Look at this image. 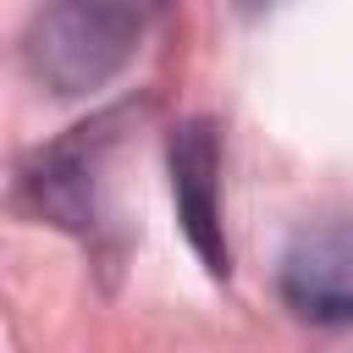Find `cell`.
Here are the masks:
<instances>
[{"instance_id": "6da1fadb", "label": "cell", "mask_w": 353, "mask_h": 353, "mask_svg": "<svg viewBox=\"0 0 353 353\" xmlns=\"http://www.w3.org/2000/svg\"><path fill=\"white\" fill-rule=\"evenodd\" d=\"M138 121H143V105H110L77 121L72 132H61L55 143L33 149L28 165L17 171V199L39 221L72 232L105 265L121 259V226L110 210V165L138 132Z\"/></svg>"}, {"instance_id": "7a4b0ae2", "label": "cell", "mask_w": 353, "mask_h": 353, "mask_svg": "<svg viewBox=\"0 0 353 353\" xmlns=\"http://www.w3.org/2000/svg\"><path fill=\"white\" fill-rule=\"evenodd\" d=\"M165 0H39L22 28V66L55 99H83L116 83Z\"/></svg>"}, {"instance_id": "3957f363", "label": "cell", "mask_w": 353, "mask_h": 353, "mask_svg": "<svg viewBox=\"0 0 353 353\" xmlns=\"http://www.w3.org/2000/svg\"><path fill=\"white\" fill-rule=\"evenodd\" d=\"M276 292L298 320L347 331L353 325V215L303 226L276 259Z\"/></svg>"}, {"instance_id": "277c9868", "label": "cell", "mask_w": 353, "mask_h": 353, "mask_svg": "<svg viewBox=\"0 0 353 353\" xmlns=\"http://www.w3.org/2000/svg\"><path fill=\"white\" fill-rule=\"evenodd\" d=\"M171 199L176 221L210 276H232V248H226V215H221V127L210 116H188L171 127Z\"/></svg>"}, {"instance_id": "5b68a950", "label": "cell", "mask_w": 353, "mask_h": 353, "mask_svg": "<svg viewBox=\"0 0 353 353\" xmlns=\"http://www.w3.org/2000/svg\"><path fill=\"white\" fill-rule=\"evenodd\" d=\"M287 0H237V11L243 17H270V11H281Z\"/></svg>"}]
</instances>
